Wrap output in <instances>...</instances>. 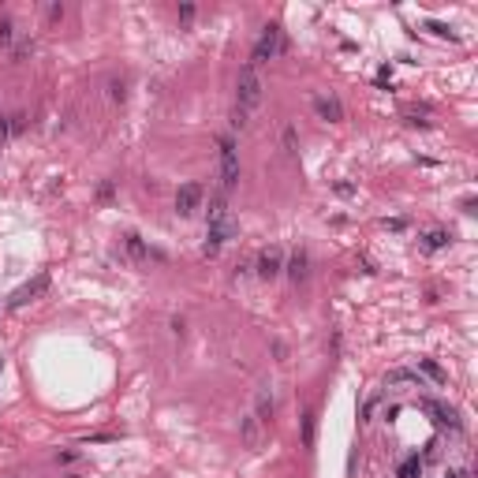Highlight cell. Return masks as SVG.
<instances>
[{
	"label": "cell",
	"instance_id": "1",
	"mask_svg": "<svg viewBox=\"0 0 478 478\" xmlns=\"http://www.w3.org/2000/svg\"><path fill=\"white\" fill-rule=\"evenodd\" d=\"M258 105H262V79H258V71L247 64V68L239 71V79H236V120L232 124L247 127V116H251Z\"/></svg>",
	"mask_w": 478,
	"mask_h": 478
},
{
	"label": "cell",
	"instance_id": "2",
	"mask_svg": "<svg viewBox=\"0 0 478 478\" xmlns=\"http://www.w3.org/2000/svg\"><path fill=\"white\" fill-rule=\"evenodd\" d=\"M232 236H236V220H232V213H228V202L213 198V202H209V247H206V251L213 254L217 247L228 243Z\"/></svg>",
	"mask_w": 478,
	"mask_h": 478
},
{
	"label": "cell",
	"instance_id": "3",
	"mask_svg": "<svg viewBox=\"0 0 478 478\" xmlns=\"http://www.w3.org/2000/svg\"><path fill=\"white\" fill-rule=\"evenodd\" d=\"M217 157H220V187L232 191L239 183V153H236V139H232V135H220V139H217Z\"/></svg>",
	"mask_w": 478,
	"mask_h": 478
},
{
	"label": "cell",
	"instance_id": "4",
	"mask_svg": "<svg viewBox=\"0 0 478 478\" xmlns=\"http://www.w3.org/2000/svg\"><path fill=\"white\" fill-rule=\"evenodd\" d=\"M280 52V30L277 26H265L262 30V38L254 41V52H251V68H258V64H265V60H273Z\"/></svg>",
	"mask_w": 478,
	"mask_h": 478
},
{
	"label": "cell",
	"instance_id": "5",
	"mask_svg": "<svg viewBox=\"0 0 478 478\" xmlns=\"http://www.w3.org/2000/svg\"><path fill=\"white\" fill-rule=\"evenodd\" d=\"M202 198H206L202 183H183V187L176 191V213L180 217H195L202 209Z\"/></svg>",
	"mask_w": 478,
	"mask_h": 478
},
{
	"label": "cell",
	"instance_id": "6",
	"mask_svg": "<svg viewBox=\"0 0 478 478\" xmlns=\"http://www.w3.org/2000/svg\"><path fill=\"white\" fill-rule=\"evenodd\" d=\"M314 113L321 120H329V124H340V120H344V105H340L336 97H314Z\"/></svg>",
	"mask_w": 478,
	"mask_h": 478
},
{
	"label": "cell",
	"instance_id": "7",
	"mask_svg": "<svg viewBox=\"0 0 478 478\" xmlns=\"http://www.w3.org/2000/svg\"><path fill=\"white\" fill-rule=\"evenodd\" d=\"M280 269H284V258H280V251H262V254H258V277L273 280Z\"/></svg>",
	"mask_w": 478,
	"mask_h": 478
},
{
	"label": "cell",
	"instance_id": "8",
	"mask_svg": "<svg viewBox=\"0 0 478 478\" xmlns=\"http://www.w3.org/2000/svg\"><path fill=\"white\" fill-rule=\"evenodd\" d=\"M45 288H49V277H45V273H41V277L38 280H30V284H23V288L19 291H15V296H12V307H23V303H30L34 296H38V291H45Z\"/></svg>",
	"mask_w": 478,
	"mask_h": 478
},
{
	"label": "cell",
	"instance_id": "9",
	"mask_svg": "<svg viewBox=\"0 0 478 478\" xmlns=\"http://www.w3.org/2000/svg\"><path fill=\"white\" fill-rule=\"evenodd\" d=\"M262 426H265V422H258L254 415H247L243 422H239V437H243L251 448H258L262 445Z\"/></svg>",
	"mask_w": 478,
	"mask_h": 478
},
{
	"label": "cell",
	"instance_id": "10",
	"mask_svg": "<svg viewBox=\"0 0 478 478\" xmlns=\"http://www.w3.org/2000/svg\"><path fill=\"white\" fill-rule=\"evenodd\" d=\"M307 273H310V258L303 251L291 254V262H288V277L291 280H307Z\"/></svg>",
	"mask_w": 478,
	"mask_h": 478
},
{
	"label": "cell",
	"instance_id": "11",
	"mask_svg": "<svg viewBox=\"0 0 478 478\" xmlns=\"http://www.w3.org/2000/svg\"><path fill=\"white\" fill-rule=\"evenodd\" d=\"M273 411H277V403H273V396L262 389V392H258V408H254V419L269 426V422H273Z\"/></svg>",
	"mask_w": 478,
	"mask_h": 478
},
{
	"label": "cell",
	"instance_id": "12",
	"mask_svg": "<svg viewBox=\"0 0 478 478\" xmlns=\"http://www.w3.org/2000/svg\"><path fill=\"white\" fill-rule=\"evenodd\" d=\"M124 243H127V254H131L135 262H150V247H146L139 236H127Z\"/></svg>",
	"mask_w": 478,
	"mask_h": 478
},
{
	"label": "cell",
	"instance_id": "13",
	"mask_svg": "<svg viewBox=\"0 0 478 478\" xmlns=\"http://www.w3.org/2000/svg\"><path fill=\"white\" fill-rule=\"evenodd\" d=\"M419 366H422V374H426L430 381H437V385H445V370L434 363V358H419Z\"/></svg>",
	"mask_w": 478,
	"mask_h": 478
},
{
	"label": "cell",
	"instance_id": "14",
	"mask_svg": "<svg viewBox=\"0 0 478 478\" xmlns=\"http://www.w3.org/2000/svg\"><path fill=\"white\" fill-rule=\"evenodd\" d=\"M448 243V232H441V228H434V232H426V243H422V247H426V251H441V247H445Z\"/></svg>",
	"mask_w": 478,
	"mask_h": 478
},
{
	"label": "cell",
	"instance_id": "15",
	"mask_svg": "<svg viewBox=\"0 0 478 478\" xmlns=\"http://www.w3.org/2000/svg\"><path fill=\"white\" fill-rule=\"evenodd\" d=\"M303 445L314 448V411H307V415H303Z\"/></svg>",
	"mask_w": 478,
	"mask_h": 478
},
{
	"label": "cell",
	"instance_id": "16",
	"mask_svg": "<svg viewBox=\"0 0 478 478\" xmlns=\"http://www.w3.org/2000/svg\"><path fill=\"white\" fill-rule=\"evenodd\" d=\"M12 41H15V23L12 19H0V45L8 49Z\"/></svg>",
	"mask_w": 478,
	"mask_h": 478
},
{
	"label": "cell",
	"instance_id": "17",
	"mask_svg": "<svg viewBox=\"0 0 478 478\" xmlns=\"http://www.w3.org/2000/svg\"><path fill=\"white\" fill-rule=\"evenodd\" d=\"M284 150L296 153V127H284Z\"/></svg>",
	"mask_w": 478,
	"mask_h": 478
},
{
	"label": "cell",
	"instance_id": "18",
	"mask_svg": "<svg viewBox=\"0 0 478 478\" xmlns=\"http://www.w3.org/2000/svg\"><path fill=\"white\" fill-rule=\"evenodd\" d=\"M108 90H113V94H108V97H113V101H124V82H108Z\"/></svg>",
	"mask_w": 478,
	"mask_h": 478
},
{
	"label": "cell",
	"instance_id": "19",
	"mask_svg": "<svg viewBox=\"0 0 478 478\" xmlns=\"http://www.w3.org/2000/svg\"><path fill=\"white\" fill-rule=\"evenodd\" d=\"M426 26H430V30H434V34H441V38H452V30H448L445 23H426Z\"/></svg>",
	"mask_w": 478,
	"mask_h": 478
},
{
	"label": "cell",
	"instance_id": "20",
	"mask_svg": "<svg viewBox=\"0 0 478 478\" xmlns=\"http://www.w3.org/2000/svg\"><path fill=\"white\" fill-rule=\"evenodd\" d=\"M49 19H52V23L64 19V4H49Z\"/></svg>",
	"mask_w": 478,
	"mask_h": 478
},
{
	"label": "cell",
	"instance_id": "21",
	"mask_svg": "<svg viewBox=\"0 0 478 478\" xmlns=\"http://www.w3.org/2000/svg\"><path fill=\"white\" fill-rule=\"evenodd\" d=\"M180 19H183V23L195 19V4H183V8H180Z\"/></svg>",
	"mask_w": 478,
	"mask_h": 478
},
{
	"label": "cell",
	"instance_id": "22",
	"mask_svg": "<svg viewBox=\"0 0 478 478\" xmlns=\"http://www.w3.org/2000/svg\"><path fill=\"white\" fill-rule=\"evenodd\" d=\"M0 370H4V363H0Z\"/></svg>",
	"mask_w": 478,
	"mask_h": 478
}]
</instances>
